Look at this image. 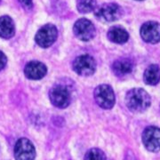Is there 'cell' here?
Returning a JSON list of instances; mask_svg holds the SVG:
<instances>
[{
	"mask_svg": "<svg viewBox=\"0 0 160 160\" xmlns=\"http://www.w3.org/2000/svg\"><path fill=\"white\" fill-rule=\"evenodd\" d=\"M137 1H142V0H137Z\"/></svg>",
	"mask_w": 160,
	"mask_h": 160,
	"instance_id": "ffe728a7",
	"label": "cell"
},
{
	"mask_svg": "<svg viewBox=\"0 0 160 160\" xmlns=\"http://www.w3.org/2000/svg\"><path fill=\"white\" fill-rule=\"evenodd\" d=\"M84 160H106V156L102 149L94 148L86 152Z\"/></svg>",
	"mask_w": 160,
	"mask_h": 160,
	"instance_id": "e0dca14e",
	"label": "cell"
},
{
	"mask_svg": "<svg viewBox=\"0 0 160 160\" xmlns=\"http://www.w3.org/2000/svg\"><path fill=\"white\" fill-rule=\"evenodd\" d=\"M108 38L113 43L122 45L129 39V34L123 27L114 26L108 31Z\"/></svg>",
	"mask_w": 160,
	"mask_h": 160,
	"instance_id": "5bb4252c",
	"label": "cell"
},
{
	"mask_svg": "<svg viewBox=\"0 0 160 160\" xmlns=\"http://www.w3.org/2000/svg\"><path fill=\"white\" fill-rule=\"evenodd\" d=\"M36 149L33 143L27 138L19 139L14 146L15 160H35Z\"/></svg>",
	"mask_w": 160,
	"mask_h": 160,
	"instance_id": "ba28073f",
	"label": "cell"
},
{
	"mask_svg": "<svg viewBox=\"0 0 160 160\" xmlns=\"http://www.w3.org/2000/svg\"><path fill=\"white\" fill-rule=\"evenodd\" d=\"M73 32L77 38L81 41L87 42L94 38L96 30L93 23L87 19L82 18L75 22Z\"/></svg>",
	"mask_w": 160,
	"mask_h": 160,
	"instance_id": "52a82bcc",
	"label": "cell"
},
{
	"mask_svg": "<svg viewBox=\"0 0 160 160\" xmlns=\"http://www.w3.org/2000/svg\"><path fill=\"white\" fill-rule=\"evenodd\" d=\"M133 69V62L130 58H121L115 61L112 65V70L118 77H123L131 73Z\"/></svg>",
	"mask_w": 160,
	"mask_h": 160,
	"instance_id": "7c38bea8",
	"label": "cell"
},
{
	"mask_svg": "<svg viewBox=\"0 0 160 160\" xmlns=\"http://www.w3.org/2000/svg\"><path fill=\"white\" fill-rule=\"evenodd\" d=\"M94 15L101 22H111L121 18L123 15V9L115 3L102 4L95 8Z\"/></svg>",
	"mask_w": 160,
	"mask_h": 160,
	"instance_id": "7a4b0ae2",
	"label": "cell"
},
{
	"mask_svg": "<svg viewBox=\"0 0 160 160\" xmlns=\"http://www.w3.org/2000/svg\"><path fill=\"white\" fill-rule=\"evenodd\" d=\"M142 142L144 147L150 152L160 150V128L154 126H148L142 132Z\"/></svg>",
	"mask_w": 160,
	"mask_h": 160,
	"instance_id": "9c48e42d",
	"label": "cell"
},
{
	"mask_svg": "<svg viewBox=\"0 0 160 160\" xmlns=\"http://www.w3.org/2000/svg\"><path fill=\"white\" fill-rule=\"evenodd\" d=\"M140 33L146 43L158 44L160 41V24L156 22H147L141 27Z\"/></svg>",
	"mask_w": 160,
	"mask_h": 160,
	"instance_id": "30bf717a",
	"label": "cell"
},
{
	"mask_svg": "<svg viewBox=\"0 0 160 160\" xmlns=\"http://www.w3.org/2000/svg\"><path fill=\"white\" fill-rule=\"evenodd\" d=\"M77 8L81 13H88L96 8V0H77Z\"/></svg>",
	"mask_w": 160,
	"mask_h": 160,
	"instance_id": "2e32d148",
	"label": "cell"
},
{
	"mask_svg": "<svg viewBox=\"0 0 160 160\" xmlns=\"http://www.w3.org/2000/svg\"><path fill=\"white\" fill-rule=\"evenodd\" d=\"M125 102L126 107L132 112L141 113L149 109L151 104V98L144 89L133 88L127 92Z\"/></svg>",
	"mask_w": 160,
	"mask_h": 160,
	"instance_id": "6da1fadb",
	"label": "cell"
},
{
	"mask_svg": "<svg viewBox=\"0 0 160 160\" xmlns=\"http://www.w3.org/2000/svg\"><path fill=\"white\" fill-rule=\"evenodd\" d=\"M19 2L21 3V5L27 10H29L32 8L33 6V3H32V0H19Z\"/></svg>",
	"mask_w": 160,
	"mask_h": 160,
	"instance_id": "d6986e66",
	"label": "cell"
},
{
	"mask_svg": "<svg viewBox=\"0 0 160 160\" xmlns=\"http://www.w3.org/2000/svg\"><path fill=\"white\" fill-rule=\"evenodd\" d=\"M94 100L98 105L104 109L113 108L116 98L112 87L109 85H100L97 86L93 92Z\"/></svg>",
	"mask_w": 160,
	"mask_h": 160,
	"instance_id": "277c9868",
	"label": "cell"
},
{
	"mask_svg": "<svg viewBox=\"0 0 160 160\" xmlns=\"http://www.w3.org/2000/svg\"><path fill=\"white\" fill-rule=\"evenodd\" d=\"M74 71L82 77L92 76L96 70V62L89 54H82L76 58L73 62Z\"/></svg>",
	"mask_w": 160,
	"mask_h": 160,
	"instance_id": "8992f818",
	"label": "cell"
},
{
	"mask_svg": "<svg viewBox=\"0 0 160 160\" xmlns=\"http://www.w3.org/2000/svg\"><path fill=\"white\" fill-rule=\"evenodd\" d=\"M6 63H7V58L6 54L2 51H0V70H2L6 67Z\"/></svg>",
	"mask_w": 160,
	"mask_h": 160,
	"instance_id": "ac0fdd59",
	"label": "cell"
},
{
	"mask_svg": "<svg viewBox=\"0 0 160 160\" xmlns=\"http://www.w3.org/2000/svg\"><path fill=\"white\" fill-rule=\"evenodd\" d=\"M0 2H1V0H0Z\"/></svg>",
	"mask_w": 160,
	"mask_h": 160,
	"instance_id": "44dd1931",
	"label": "cell"
},
{
	"mask_svg": "<svg viewBox=\"0 0 160 160\" xmlns=\"http://www.w3.org/2000/svg\"><path fill=\"white\" fill-rule=\"evenodd\" d=\"M144 82L149 86H156L160 82L159 66L152 64L146 69L143 75Z\"/></svg>",
	"mask_w": 160,
	"mask_h": 160,
	"instance_id": "9a60e30c",
	"label": "cell"
},
{
	"mask_svg": "<svg viewBox=\"0 0 160 160\" xmlns=\"http://www.w3.org/2000/svg\"><path fill=\"white\" fill-rule=\"evenodd\" d=\"M47 73L46 66L38 61H31L26 64L24 68V74L27 78L31 80H39Z\"/></svg>",
	"mask_w": 160,
	"mask_h": 160,
	"instance_id": "8fae6325",
	"label": "cell"
},
{
	"mask_svg": "<svg viewBox=\"0 0 160 160\" xmlns=\"http://www.w3.org/2000/svg\"><path fill=\"white\" fill-rule=\"evenodd\" d=\"M58 37L57 28L52 24H46L41 27L35 37L36 43L43 48H48L53 45Z\"/></svg>",
	"mask_w": 160,
	"mask_h": 160,
	"instance_id": "5b68a950",
	"label": "cell"
},
{
	"mask_svg": "<svg viewBox=\"0 0 160 160\" xmlns=\"http://www.w3.org/2000/svg\"><path fill=\"white\" fill-rule=\"evenodd\" d=\"M49 98L53 106L59 109H65L71 102V92L69 87L62 84H56L49 92Z\"/></svg>",
	"mask_w": 160,
	"mask_h": 160,
	"instance_id": "3957f363",
	"label": "cell"
},
{
	"mask_svg": "<svg viewBox=\"0 0 160 160\" xmlns=\"http://www.w3.org/2000/svg\"><path fill=\"white\" fill-rule=\"evenodd\" d=\"M15 25L11 17L4 15L0 17V37L5 39H9L14 36Z\"/></svg>",
	"mask_w": 160,
	"mask_h": 160,
	"instance_id": "4fadbf2b",
	"label": "cell"
}]
</instances>
